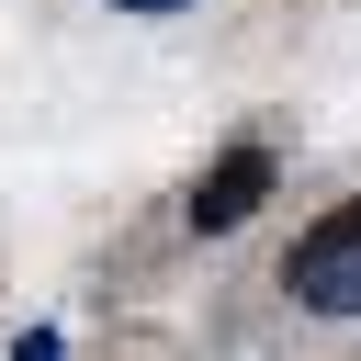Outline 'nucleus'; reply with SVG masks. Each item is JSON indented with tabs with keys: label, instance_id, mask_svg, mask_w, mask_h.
<instances>
[{
	"label": "nucleus",
	"instance_id": "nucleus-4",
	"mask_svg": "<svg viewBox=\"0 0 361 361\" xmlns=\"http://www.w3.org/2000/svg\"><path fill=\"white\" fill-rule=\"evenodd\" d=\"M124 11H180V0H124Z\"/></svg>",
	"mask_w": 361,
	"mask_h": 361
},
{
	"label": "nucleus",
	"instance_id": "nucleus-1",
	"mask_svg": "<svg viewBox=\"0 0 361 361\" xmlns=\"http://www.w3.org/2000/svg\"><path fill=\"white\" fill-rule=\"evenodd\" d=\"M293 305H316V316H361V192L350 203H327L305 237H293Z\"/></svg>",
	"mask_w": 361,
	"mask_h": 361
},
{
	"label": "nucleus",
	"instance_id": "nucleus-3",
	"mask_svg": "<svg viewBox=\"0 0 361 361\" xmlns=\"http://www.w3.org/2000/svg\"><path fill=\"white\" fill-rule=\"evenodd\" d=\"M11 361H56V338H45V327H34V338H23V350H11Z\"/></svg>",
	"mask_w": 361,
	"mask_h": 361
},
{
	"label": "nucleus",
	"instance_id": "nucleus-2",
	"mask_svg": "<svg viewBox=\"0 0 361 361\" xmlns=\"http://www.w3.org/2000/svg\"><path fill=\"white\" fill-rule=\"evenodd\" d=\"M271 180H282V158L259 147V135H237L203 180H192V237H226V226H248L259 203H271Z\"/></svg>",
	"mask_w": 361,
	"mask_h": 361
}]
</instances>
